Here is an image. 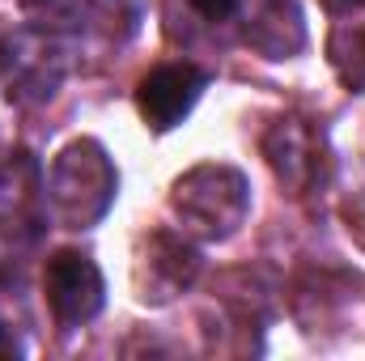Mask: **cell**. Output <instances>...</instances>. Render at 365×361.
Listing matches in <instances>:
<instances>
[{"instance_id": "1", "label": "cell", "mask_w": 365, "mask_h": 361, "mask_svg": "<svg viewBox=\"0 0 365 361\" xmlns=\"http://www.w3.org/2000/svg\"><path fill=\"white\" fill-rule=\"evenodd\" d=\"M43 191H47V213L64 230H90L115 204L119 179H115L106 149L86 136V141H73L56 153V162L43 179Z\"/></svg>"}, {"instance_id": "2", "label": "cell", "mask_w": 365, "mask_h": 361, "mask_svg": "<svg viewBox=\"0 0 365 361\" xmlns=\"http://www.w3.org/2000/svg\"><path fill=\"white\" fill-rule=\"evenodd\" d=\"M170 208L182 221V234L204 238V243H225L238 234V225L251 213V187L242 171L208 162V166L187 171L175 183Z\"/></svg>"}, {"instance_id": "3", "label": "cell", "mask_w": 365, "mask_h": 361, "mask_svg": "<svg viewBox=\"0 0 365 361\" xmlns=\"http://www.w3.org/2000/svg\"><path fill=\"white\" fill-rule=\"evenodd\" d=\"M0 68L17 102H47L64 86L68 43L47 26H21L0 43Z\"/></svg>"}, {"instance_id": "4", "label": "cell", "mask_w": 365, "mask_h": 361, "mask_svg": "<svg viewBox=\"0 0 365 361\" xmlns=\"http://www.w3.org/2000/svg\"><path fill=\"white\" fill-rule=\"evenodd\" d=\"M264 158L272 166L276 183L289 191V195H314L319 187H327L331 179V149H327V136L302 119V115H284L276 119L272 128L264 132Z\"/></svg>"}, {"instance_id": "5", "label": "cell", "mask_w": 365, "mask_h": 361, "mask_svg": "<svg viewBox=\"0 0 365 361\" xmlns=\"http://www.w3.org/2000/svg\"><path fill=\"white\" fill-rule=\"evenodd\" d=\"M204 268L191 234H175V230H153L145 243H140V255H136V298L149 302V306H166L175 302L179 293H187L195 285V276Z\"/></svg>"}, {"instance_id": "6", "label": "cell", "mask_w": 365, "mask_h": 361, "mask_svg": "<svg viewBox=\"0 0 365 361\" xmlns=\"http://www.w3.org/2000/svg\"><path fill=\"white\" fill-rule=\"evenodd\" d=\"M43 293H47L51 319H56L64 332H73V327L98 319V310H102V302H106V280H102L98 264H93L86 251L64 247V251H56V255L47 260V268H43Z\"/></svg>"}, {"instance_id": "7", "label": "cell", "mask_w": 365, "mask_h": 361, "mask_svg": "<svg viewBox=\"0 0 365 361\" xmlns=\"http://www.w3.org/2000/svg\"><path fill=\"white\" fill-rule=\"evenodd\" d=\"M204 90H208V73L200 64H191V60L158 64L136 86V111H140L145 128L170 132V128H179L182 119L191 115V106L200 102Z\"/></svg>"}, {"instance_id": "8", "label": "cell", "mask_w": 365, "mask_h": 361, "mask_svg": "<svg viewBox=\"0 0 365 361\" xmlns=\"http://www.w3.org/2000/svg\"><path fill=\"white\" fill-rule=\"evenodd\" d=\"M43 217H47L43 175L30 162V153H17L0 171V243L30 247L43 234Z\"/></svg>"}, {"instance_id": "9", "label": "cell", "mask_w": 365, "mask_h": 361, "mask_svg": "<svg viewBox=\"0 0 365 361\" xmlns=\"http://www.w3.org/2000/svg\"><path fill=\"white\" fill-rule=\"evenodd\" d=\"M247 43L268 60L297 56L306 47V21L297 0H259L247 17Z\"/></svg>"}, {"instance_id": "10", "label": "cell", "mask_w": 365, "mask_h": 361, "mask_svg": "<svg viewBox=\"0 0 365 361\" xmlns=\"http://www.w3.org/2000/svg\"><path fill=\"white\" fill-rule=\"evenodd\" d=\"M331 73L349 93H365V21H336L327 34Z\"/></svg>"}, {"instance_id": "11", "label": "cell", "mask_w": 365, "mask_h": 361, "mask_svg": "<svg viewBox=\"0 0 365 361\" xmlns=\"http://www.w3.org/2000/svg\"><path fill=\"white\" fill-rule=\"evenodd\" d=\"M93 17L110 34H115V26H123V34H132L140 21V0H93Z\"/></svg>"}, {"instance_id": "12", "label": "cell", "mask_w": 365, "mask_h": 361, "mask_svg": "<svg viewBox=\"0 0 365 361\" xmlns=\"http://www.w3.org/2000/svg\"><path fill=\"white\" fill-rule=\"evenodd\" d=\"M191 9H195L204 21H225V17L238 9V0H191Z\"/></svg>"}, {"instance_id": "13", "label": "cell", "mask_w": 365, "mask_h": 361, "mask_svg": "<svg viewBox=\"0 0 365 361\" xmlns=\"http://www.w3.org/2000/svg\"><path fill=\"white\" fill-rule=\"evenodd\" d=\"M349 4H365V0H349Z\"/></svg>"}]
</instances>
